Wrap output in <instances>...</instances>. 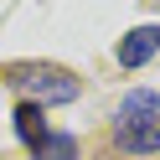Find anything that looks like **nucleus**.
Listing matches in <instances>:
<instances>
[{
    "label": "nucleus",
    "instance_id": "obj_2",
    "mask_svg": "<svg viewBox=\"0 0 160 160\" xmlns=\"http://www.w3.org/2000/svg\"><path fill=\"white\" fill-rule=\"evenodd\" d=\"M155 52H160V26H134V31L119 42V62L124 67H145Z\"/></svg>",
    "mask_w": 160,
    "mask_h": 160
},
{
    "label": "nucleus",
    "instance_id": "obj_3",
    "mask_svg": "<svg viewBox=\"0 0 160 160\" xmlns=\"http://www.w3.org/2000/svg\"><path fill=\"white\" fill-rule=\"evenodd\" d=\"M160 119V93H150V88H134V93L119 103V124L134 129V124H155Z\"/></svg>",
    "mask_w": 160,
    "mask_h": 160
},
{
    "label": "nucleus",
    "instance_id": "obj_5",
    "mask_svg": "<svg viewBox=\"0 0 160 160\" xmlns=\"http://www.w3.org/2000/svg\"><path fill=\"white\" fill-rule=\"evenodd\" d=\"M16 134H21L26 145H36V150L47 145V119H42L36 103H21V108H16Z\"/></svg>",
    "mask_w": 160,
    "mask_h": 160
},
{
    "label": "nucleus",
    "instance_id": "obj_4",
    "mask_svg": "<svg viewBox=\"0 0 160 160\" xmlns=\"http://www.w3.org/2000/svg\"><path fill=\"white\" fill-rule=\"evenodd\" d=\"M119 150H129V155H155L160 150V119L155 124H134V129L119 124Z\"/></svg>",
    "mask_w": 160,
    "mask_h": 160
},
{
    "label": "nucleus",
    "instance_id": "obj_6",
    "mask_svg": "<svg viewBox=\"0 0 160 160\" xmlns=\"http://www.w3.org/2000/svg\"><path fill=\"white\" fill-rule=\"evenodd\" d=\"M72 155H78L72 134H47V145H42V160H72Z\"/></svg>",
    "mask_w": 160,
    "mask_h": 160
},
{
    "label": "nucleus",
    "instance_id": "obj_1",
    "mask_svg": "<svg viewBox=\"0 0 160 160\" xmlns=\"http://www.w3.org/2000/svg\"><path fill=\"white\" fill-rule=\"evenodd\" d=\"M0 78H5L11 88H21V93H31L36 103H72V98L83 93L78 78L67 72V67H52V62H16Z\"/></svg>",
    "mask_w": 160,
    "mask_h": 160
}]
</instances>
